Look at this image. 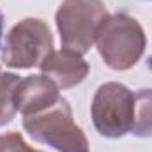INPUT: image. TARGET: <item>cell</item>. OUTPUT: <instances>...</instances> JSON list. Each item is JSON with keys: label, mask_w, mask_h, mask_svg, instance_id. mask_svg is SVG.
Returning <instances> with one entry per match:
<instances>
[{"label": "cell", "mask_w": 152, "mask_h": 152, "mask_svg": "<svg viewBox=\"0 0 152 152\" xmlns=\"http://www.w3.org/2000/svg\"><path fill=\"white\" fill-rule=\"evenodd\" d=\"M2 30H4V16L0 12V39H2Z\"/></svg>", "instance_id": "8fae6325"}, {"label": "cell", "mask_w": 152, "mask_h": 152, "mask_svg": "<svg viewBox=\"0 0 152 152\" xmlns=\"http://www.w3.org/2000/svg\"><path fill=\"white\" fill-rule=\"evenodd\" d=\"M108 20V11L101 0H64L55 21L64 48L87 53Z\"/></svg>", "instance_id": "3957f363"}, {"label": "cell", "mask_w": 152, "mask_h": 152, "mask_svg": "<svg viewBox=\"0 0 152 152\" xmlns=\"http://www.w3.org/2000/svg\"><path fill=\"white\" fill-rule=\"evenodd\" d=\"M51 51L53 37L48 25L39 18H25L7 34L2 62L14 69H30L41 66Z\"/></svg>", "instance_id": "277c9868"}, {"label": "cell", "mask_w": 152, "mask_h": 152, "mask_svg": "<svg viewBox=\"0 0 152 152\" xmlns=\"http://www.w3.org/2000/svg\"><path fill=\"white\" fill-rule=\"evenodd\" d=\"M20 81L21 78L18 75L0 71V126L11 122L18 112L14 106V92Z\"/></svg>", "instance_id": "9c48e42d"}, {"label": "cell", "mask_w": 152, "mask_h": 152, "mask_svg": "<svg viewBox=\"0 0 152 152\" xmlns=\"http://www.w3.org/2000/svg\"><path fill=\"white\" fill-rule=\"evenodd\" d=\"M58 87L44 75L23 78L14 92V106L25 115H34L58 99Z\"/></svg>", "instance_id": "52a82bcc"}, {"label": "cell", "mask_w": 152, "mask_h": 152, "mask_svg": "<svg viewBox=\"0 0 152 152\" xmlns=\"http://www.w3.org/2000/svg\"><path fill=\"white\" fill-rule=\"evenodd\" d=\"M131 133L140 138L152 136V88H142L134 94V122Z\"/></svg>", "instance_id": "ba28073f"}, {"label": "cell", "mask_w": 152, "mask_h": 152, "mask_svg": "<svg viewBox=\"0 0 152 152\" xmlns=\"http://www.w3.org/2000/svg\"><path fill=\"white\" fill-rule=\"evenodd\" d=\"M39 67L42 75L50 78L58 88H71L81 83L90 71V66L81 57V53L69 48L51 51Z\"/></svg>", "instance_id": "8992f818"}, {"label": "cell", "mask_w": 152, "mask_h": 152, "mask_svg": "<svg viewBox=\"0 0 152 152\" xmlns=\"http://www.w3.org/2000/svg\"><path fill=\"white\" fill-rule=\"evenodd\" d=\"M92 120L106 138H122L134 122V94L122 83L101 85L92 99Z\"/></svg>", "instance_id": "5b68a950"}, {"label": "cell", "mask_w": 152, "mask_h": 152, "mask_svg": "<svg viewBox=\"0 0 152 152\" xmlns=\"http://www.w3.org/2000/svg\"><path fill=\"white\" fill-rule=\"evenodd\" d=\"M0 152H41L34 151L20 133L11 131L5 134H0Z\"/></svg>", "instance_id": "30bf717a"}, {"label": "cell", "mask_w": 152, "mask_h": 152, "mask_svg": "<svg viewBox=\"0 0 152 152\" xmlns=\"http://www.w3.org/2000/svg\"><path fill=\"white\" fill-rule=\"evenodd\" d=\"M96 44L103 60L117 71L133 67L143 55L147 37L138 23L129 14H113L103 23Z\"/></svg>", "instance_id": "7a4b0ae2"}, {"label": "cell", "mask_w": 152, "mask_h": 152, "mask_svg": "<svg viewBox=\"0 0 152 152\" xmlns=\"http://www.w3.org/2000/svg\"><path fill=\"white\" fill-rule=\"evenodd\" d=\"M25 131L41 143L58 152H88V140L73 120V112L64 97L34 115L23 117Z\"/></svg>", "instance_id": "6da1fadb"}]
</instances>
